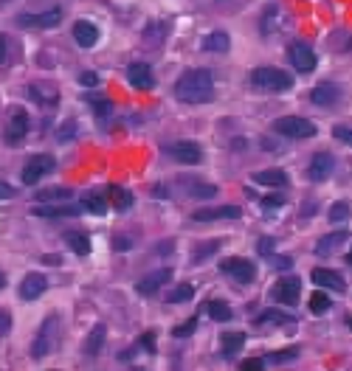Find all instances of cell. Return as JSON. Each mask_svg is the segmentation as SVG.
I'll return each instance as SVG.
<instances>
[{
    "mask_svg": "<svg viewBox=\"0 0 352 371\" xmlns=\"http://www.w3.org/2000/svg\"><path fill=\"white\" fill-rule=\"evenodd\" d=\"M79 85H82V87H96V85H99V76H96L93 71H85V73L79 76Z\"/></svg>",
    "mask_w": 352,
    "mask_h": 371,
    "instance_id": "b9f144b4",
    "label": "cell"
},
{
    "mask_svg": "<svg viewBox=\"0 0 352 371\" xmlns=\"http://www.w3.org/2000/svg\"><path fill=\"white\" fill-rule=\"evenodd\" d=\"M257 324H285V327H296V318L279 312V310H265L262 315H257Z\"/></svg>",
    "mask_w": 352,
    "mask_h": 371,
    "instance_id": "4dcf8cb0",
    "label": "cell"
},
{
    "mask_svg": "<svg viewBox=\"0 0 352 371\" xmlns=\"http://www.w3.org/2000/svg\"><path fill=\"white\" fill-rule=\"evenodd\" d=\"M3 284H6V276H3V273H0V290H3Z\"/></svg>",
    "mask_w": 352,
    "mask_h": 371,
    "instance_id": "f5cc1de1",
    "label": "cell"
},
{
    "mask_svg": "<svg viewBox=\"0 0 352 371\" xmlns=\"http://www.w3.org/2000/svg\"><path fill=\"white\" fill-rule=\"evenodd\" d=\"M45 290H48V279H45L42 273H28V276L20 281V298H23V301H34V298H40Z\"/></svg>",
    "mask_w": 352,
    "mask_h": 371,
    "instance_id": "e0dca14e",
    "label": "cell"
},
{
    "mask_svg": "<svg viewBox=\"0 0 352 371\" xmlns=\"http://www.w3.org/2000/svg\"><path fill=\"white\" fill-rule=\"evenodd\" d=\"M56 338H59V318H56V315H48V318L42 321L34 343H31V358H34V360L48 358V355L54 352V346H56Z\"/></svg>",
    "mask_w": 352,
    "mask_h": 371,
    "instance_id": "3957f363",
    "label": "cell"
},
{
    "mask_svg": "<svg viewBox=\"0 0 352 371\" xmlns=\"http://www.w3.org/2000/svg\"><path fill=\"white\" fill-rule=\"evenodd\" d=\"M28 93H31V99H34L37 104H42V107H54L56 99H59L56 87H54V85H42V82H34V85L28 87Z\"/></svg>",
    "mask_w": 352,
    "mask_h": 371,
    "instance_id": "44dd1931",
    "label": "cell"
},
{
    "mask_svg": "<svg viewBox=\"0 0 352 371\" xmlns=\"http://www.w3.org/2000/svg\"><path fill=\"white\" fill-rule=\"evenodd\" d=\"M206 310H209V318L212 321H220V324H226V321H231V307L226 304V301H209L206 304Z\"/></svg>",
    "mask_w": 352,
    "mask_h": 371,
    "instance_id": "f546056e",
    "label": "cell"
},
{
    "mask_svg": "<svg viewBox=\"0 0 352 371\" xmlns=\"http://www.w3.org/2000/svg\"><path fill=\"white\" fill-rule=\"evenodd\" d=\"M195 329H198V318H189L186 324H178V327L172 329V335H175V338H189Z\"/></svg>",
    "mask_w": 352,
    "mask_h": 371,
    "instance_id": "74e56055",
    "label": "cell"
},
{
    "mask_svg": "<svg viewBox=\"0 0 352 371\" xmlns=\"http://www.w3.org/2000/svg\"><path fill=\"white\" fill-rule=\"evenodd\" d=\"M93 107H96V116H99V118H104V116L113 110V104H110V102H96Z\"/></svg>",
    "mask_w": 352,
    "mask_h": 371,
    "instance_id": "7dc6e473",
    "label": "cell"
},
{
    "mask_svg": "<svg viewBox=\"0 0 352 371\" xmlns=\"http://www.w3.org/2000/svg\"><path fill=\"white\" fill-rule=\"evenodd\" d=\"M127 82L135 87V90H152L155 87V73L147 62H133L127 68Z\"/></svg>",
    "mask_w": 352,
    "mask_h": 371,
    "instance_id": "7c38bea8",
    "label": "cell"
},
{
    "mask_svg": "<svg viewBox=\"0 0 352 371\" xmlns=\"http://www.w3.org/2000/svg\"><path fill=\"white\" fill-rule=\"evenodd\" d=\"M288 56H291V65H293L299 73H310V71H316V65H319L316 51H313L310 45H305V42H293V45L288 48Z\"/></svg>",
    "mask_w": 352,
    "mask_h": 371,
    "instance_id": "8992f818",
    "label": "cell"
},
{
    "mask_svg": "<svg viewBox=\"0 0 352 371\" xmlns=\"http://www.w3.org/2000/svg\"><path fill=\"white\" fill-rule=\"evenodd\" d=\"M339 99H341V87H339V85H333V82L316 85V87L310 90V102H313L316 107H333Z\"/></svg>",
    "mask_w": 352,
    "mask_h": 371,
    "instance_id": "ac0fdd59",
    "label": "cell"
},
{
    "mask_svg": "<svg viewBox=\"0 0 352 371\" xmlns=\"http://www.w3.org/2000/svg\"><path fill=\"white\" fill-rule=\"evenodd\" d=\"M245 346V332H226L223 338V358H234Z\"/></svg>",
    "mask_w": 352,
    "mask_h": 371,
    "instance_id": "4316f807",
    "label": "cell"
},
{
    "mask_svg": "<svg viewBox=\"0 0 352 371\" xmlns=\"http://www.w3.org/2000/svg\"><path fill=\"white\" fill-rule=\"evenodd\" d=\"M217 250H220V239H212V242H206V245H198L195 253H192V264H200L203 259H209V256L217 253Z\"/></svg>",
    "mask_w": 352,
    "mask_h": 371,
    "instance_id": "d6a6232c",
    "label": "cell"
},
{
    "mask_svg": "<svg viewBox=\"0 0 352 371\" xmlns=\"http://www.w3.org/2000/svg\"><path fill=\"white\" fill-rule=\"evenodd\" d=\"M220 270L226 276H231L234 281H240V284H251L257 279V264L251 259H243V256H226L220 262Z\"/></svg>",
    "mask_w": 352,
    "mask_h": 371,
    "instance_id": "5b68a950",
    "label": "cell"
},
{
    "mask_svg": "<svg viewBox=\"0 0 352 371\" xmlns=\"http://www.w3.org/2000/svg\"><path fill=\"white\" fill-rule=\"evenodd\" d=\"M104 338H107V327H104V324H96L93 332H90L87 341H85V358H96V355L102 352V346H104Z\"/></svg>",
    "mask_w": 352,
    "mask_h": 371,
    "instance_id": "603a6c76",
    "label": "cell"
},
{
    "mask_svg": "<svg viewBox=\"0 0 352 371\" xmlns=\"http://www.w3.org/2000/svg\"><path fill=\"white\" fill-rule=\"evenodd\" d=\"M254 181L262 183V186H274V188H285V186L291 183L288 175H285L282 169H265V172H257Z\"/></svg>",
    "mask_w": 352,
    "mask_h": 371,
    "instance_id": "d4e9b609",
    "label": "cell"
},
{
    "mask_svg": "<svg viewBox=\"0 0 352 371\" xmlns=\"http://www.w3.org/2000/svg\"><path fill=\"white\" fill-rule=\"evenodd\" d=\"M299 293H302V281H299L296 276H285V279H279L277 287H274V298H277L279 304H285V307H296Z\"/></svg>",
    "mask_w": 352,
    "mask_h": 371,
    "instance_id": "30bf717a",
    "label": "cell"
},
{
    "mask_svg": "<svg viewBox=\"0 0 352 371\" xmlns=\"http://www.w3.org/2000/svg\"><path fill=\"white\" fill-rule=\"evenodd\" d=\"M65 197H71V188H62V186L37 191V202H54V200H65Z\"/></svg>",
    "mask_w": 352,
    "mask_h": 371,
    "instance_id": "e575fe53",
    "label": "cell"
},
{
    "mask_svg": "<svg viewBox=\"0 0 352 371\" xmlns=\"http://www.w3.org/2000/svg\"><path fill=\"white\" fill-rule=\"evenodd\" d=\"M25 133H28V116H25V110H23V107H14V110L8 113L6 141L14 147V144H20V141L25 138Z\"/></svg>",
    "mask_w": 352,
    "mask_h": 371,
    "instance_id": "8fae6325",
    "label": "cell"
},
{
    "mask_svg": "<svg viewBox=\"0 0 352 371\" xmlns=\"http://www.w3.org/2000/svg\"><path fill=\"white\" fill-rule=\"evenodd\" d=\"M347 262H350V264H352V250H350V256H347Z\"/></svg>",
    "mask_w": 352,
    "mask_h": 371,
    "instance_id": "db71d44e",
    "label": "cell"
},
{
    "mask_svg": "<svg viewBox=\"0 0 352 371\" xmlns=\"http://www.w3.org/2000/svg\"><path fill=\"white\" fill-rule=\"evenodd\" d=\"M251 85L262 93H288L293 87V76L288 71H279V68H254Z\"/></svg>",
    "mask_w": 352,
    "mask_h": 371,
    "instance_id": "7a4b0ae2",
    "label": "cell"
},
{
    "mask_svg": "<svg viewBox=\"0 0 352 371\" xmlns=\"http://www.w3.org/2000/svg\"><path fill=\"white\" fill-rule=\"evenodd\" d=\"M271 262H274L277 270H288V267H293V259H291V256H274V253H271Z\"/></svg>",
    "mask_w": 352,
    "mask_h": 371,
    "instance_id": "7bdbcfd3",
    "label": "cell"
},
{
    "mask_svg": "<svg viewBox=\"0 0 352 371\" xmlns=\"http://www.w3.org/2000/svg\"><path fill=\"white\" fill-rule=\"evenodd\" d=\"M54 169V158L51 155H34V158H28V164L23 166V183L25 186H34L42 181V175H48Z\"/></svg>",
    "mask_w": 352,
    "mask_h": 371,
    "instance_id": "52a82bcc",
    "label": "cell"
},
{
    "mask_svg": "<svg viewBox=\"0 0 352 371\" xmlns=\"http://www.w3.org/2000/svg\"><path fill=\"white\" fill-rule=\"evenodd\" d=\"M282 202H285L282 197H265V200H262L265 208H277V205H282Z\"/></svg>",
    "mask_w": 352,
    "mask_h": 371,
    "instance_id": "681fc988",
    "label": "cell"
},
{
    "mask_svg": "<svg viewBox=\"0 0 352 371\" xmlns=\"http://www.w3.org/2000/svg\"><path fill=\"white\" fill-rule=\"evenodd\" d=\"M240 208L237 205H214V208H200L192 214L195 222H217V219H240Z\"/></svg>",
    "mask_w": 352,
    "mask_h": 371,
    "instance_id": "5bb4252c",
    "label": "cell"
},
{
    "mask_svg": "<svg viewBox=\"0 0 352 371\" xmlns=\"http://www.w3.org/2000/svg\"><path fill=\"white\" fill-rule=\"evenodd\" d=\"M65 242H68V248H71L76 256H87V253H90V239H87L85 233H79V231H71V233L65 236Z\"/></svg>",
    "mask_w": 352,
    "mask_h": 371,
    "instance_id": "83f0119b",
    "label": "cell"
},
{
    "mask_svg": "<svg viewBox=\"0 0 352 371\" xmlns=\"http://www.w3.org/2000/svg\"><path fill=\"white\" fill-rule=\"evenodd\" d=\"M166 155L175 158L178 164H189V166H198L203 161V150L195 144V141H178V144H169L166 147Z\"/></svg>",
    "mask_w": 352,
    "mask_h": 371,
    "instance_id": "9c48e42d",
    "label": "cell"
},
{
    "mask_svg": "<svg viewBox=\"0 0 352 371\" xmlns=\"http://www.w3.org/2000/svg\"><path fill=\"white\" fill-rule=\"evenodd\" d=\"M333 138H336V141H341V144H350V147H352V127L336 124V127H333Z\"/></svg>",
    "mask_w": 352,
    "mask_h": 371,
    "instance_id": "ab89813d",
    "label": "cell"
},
{
    "mask_svg": "<svg viewBox=\"0 0 352 371\" xmlns=\"http://www.w3.org/2000/svg\"><path fill=\"white\" fill-rule=\"evenodd\" d=\"M262 366H265V360H262V358H251V360H245V363H243V371H260Z\"/></svg>",
    "mask_w": 352,
    "mask_h": 371,
    "instance_id": "f6af8a7d",
    "label": "cell"
},
{
    "mask_svg": "<svg viewBox=\"0 0 352 371\" xmlns=\"http://www.w3.org/2000/svg\"><path fill=\"white\" fill-rule=\"evenodd\" d=\"M350 239V233L347 231H339V233H327L322 242H316V256H322V259H327L330 253H336L344 242Z\"/></svg>",
    "mask_w": 352,
    "mask_h": 371,
    "instance_id": "7402d4cb",
    "label": "cell"
},
{
    "mask_svg": "<svg viewBox=\"0 0 352 371\" xmlns=\"http://www.w3.org/2000/svg\"><path fill=\"white\" fill-rule=\"evenodd\" d=\"M141 346H144L150 355H155V335H152V332H147V335L141 338Z\"/></svg>",
    "mask_w": 352,
    "mask_h": 371,
    "instance_id": "bcb514c9",
    "label": "cell"
},
{
    "mask_svg": "<svg viewBox=\"0 0 352 371\" xmlns=\"http://www.w3.org/2000/svg\"><path fill=\"white\" fill-rule=\"evenodd\" d=\"M62 23V8H48V11H40V14H20L17 17V25L23 28H54Z\"/></svg>",
    "mask_w": 352,
    "mask_h": 371,
    "instance_id": "ba28073f",
    "label": "cell"
},
{
    "mask_svg": "<svg viewBox=\"0 0 352 371\" xmlns=\"http://www.w3.org/2000/svg\"><path fill=\"white\" fill-rule=\"evenodd\" d=\"M11 197H14V188L0 181V200H11Z\"/></svg>",
    "mask_w": 352,
    "mask_h": 371,
    "instance_id": "c3c4849f",
    "label": "cell"
},
{
    "mask_svg": "<svg viewBox=\"0 0 352 371\" xmlns=\"http://www.w3.org/2000/svg\"><path fill=\"white\" fill-rule=\"evenodd\" d=\"M344 219H350V205L347 202H336L333 208H330V222H344Z\"/></svg>",
    "mask_w": 352,
    "mask_h": 371,
    "instance_id": "8d00e7d4",
    "label": "cell"
},
{
    "mask_svg": "<svg viewBox=\"0 0 352 371\" xmlns=\"http://www.w3.org/2000/svg\"><path fill=\"white\" fill-rule=\"evenodd\" d=\"M6 54H8V45H6V37L0 34V65L6 62Z\"/></svg>",
    "mask_w": 352,
    "mask_h": 371,
    "instance_id": "816d5d0a",
    "label": "cell"
},
{
    "mask_svg": "<svg viewBox=\"0 0 352 371\" xmlns=\"http://www.w3.org/2000/svg\"><path fill=\"white\" fill-rule=\"evenodd\" d=\"M181 188L189 194V197H195V200H206V197H214L217 194V188L209 183H200V181H183Z\"/></svg>",
    "mask_w": 352,
    "mask_h": 371,
    "instance_id": "484cf974",
    "label": "cell"
},
{
    "mask_svg": "<svg viewBox=\"0 0 352 371\" xmlns=\"http://www.w3.org/2000/svg\"><path fill=\"white\" fill-rule=\"evenodd\" d=\"M73 39L79 48H93L99 42V28L87 20H79V23H73Z\"/></svg>",
    "mask_w": 352,
    "mask_h": 371,
    "instance_id": "ffe728a7",
    "label": "cell"
},
{
    "mask_svg": "<svg viewBox=\"0 0 352 371\" xmlns=\"http://www.w3.org/2000/svg\"><path fill=\"white\" fill-rule=\"evenodd\" d=\"M274 133L282 135V138L302 141V138H313L316 135V124L302 118V116H282V118L274 121Z\"/></svg>",
    "mask_w": 352,
    "mask_h": 371,
    "instance_id": "277c9868",
    "label": "cell"
},
{
    "mask_svg": "<svg viewBox=\"0 0 352 371\" xmlns=\"http://www.w3.org/2000/svg\"><path fill=\"white\" fill-rule=\"evenodd\" d=\"M333 169H336V158L330 152H316V158L308 166V178L313 183H322V181H327L333 175Z\"/></svg>",
    "mask_w": 352,
    "mask_h": 371,
    "instance_id": "4fadbf2b",
    "label": "cell"
},
{
    "mask_svg": "<svg viewBox=\"0 0 352 371\" xmlns=\"http://www.w3.org/2000/svg\"><path fill=\"white\" fill-rule=\"evenodd\" d=\"M113 248H116V250H130V239H127V236H119V239L113 242Z\"/></svg>",
    "mask_w": 352,
    "mask_h": 371,
    "instance_id": "f907efd6",
    "label": "cell"
},
{
    "mask_svg": "<svg viewBox=\"0 0 352 371\" xmlns=\"http://www.w3.org/2000/svg\"><path fill=\"white\" fill-rule=\"evenodd\" d=\"M175 96L183 102V104H203V102H212L214 99V76L212 71L206 68H192L186 71L178 85H175Z\"/></svg>",
    "mask_w": 352,
    "mask_h": 371,
    "instance_id": "6da1fadb",
    "label": "cell"
},
{
    "mask_svg": "<svg viewBox=\"0 0 352 371\" xmlns=\"http://www.w3.org/2000/svg\"><path fill=\"white\" fill-rule=\"evenodd\" d=\"M229 48H231V39H229L226 31H212L203 39V51H209V54H226Z\"/></svg>",
    "mask_w": 352,
    "mask_h": 371,
    "instance_id": "cb8c5ba5",
    "label": "cell"
},
{
    "mask_svg": "<svg viewBox=\"0 0 352 371\" xmlns=\"http://www.w3.org/2000/svg\"><path fill=\"white\" fill-rule=\"evenodd\" d=\"M330 307H333V301H330V296H327L324 290L313 293V298H310V312H313V315H324Z\"/></svg>",
    "mask_w": 352,
    "mask_h": 371,
    "instance_id": "836d02e7",
    "label": "cell"
},
{
    "mask_svg": "<svg viewBox=\"0 0 352 371\" xmlns=\"http://www.w3.org/2000/svg\"><path fill=\"white\" fill-rule=\"evenodd\" d=\"M192 296H195V287H192V284H181V287H175V290L166 296V301H169V304H186V301H192Z\"/></svg>",
    "mask_w": 352,
    "mask_h": 371,
    "instance_id": "d590c367",
    "label": "cell"
},
{
    "mask_svg": "<svg viewBox=\"0 0 352 371\" xmlns=\"http://www.w3.org/2000/svg\"><path fill=\"white\" fill-rule=\"evenodd\" d=\"M34 217H42V219H68V217H76L79 214V205H51V202H37L31 208Z\"/></svg>",
    "mask_w": 352,
    "mask_h": 371,
    "instance_id": "9a60e30c",
    "label": "cell"
},
{
    "mask_svg": "<svg viewBox=\"0 0 352 371\" xmlns=\"http://www.w3.org/2000/svg\"><path fill=\"white\" fill-rule=\"evenodd\" d=\"M107 194H110V200H113V205L119 211H127L133 205V194L127 188H121V186H107Z\"/></svg>",
    "mask_w": 352,
    "mask_h": 371,
    "instance_id": "f1b7e54d",
    "label": "cell"
},
{
    "mask_svg": "<svg viewBox=\"0 0 352 371\" xmlns=\"http://www.w3.org/2000/svg\"><path fill=\"white\" fill-rule=\"evenodd\" d=\"M274 248H277V239H274V236H262V239H260V253H262V256H271Z\"/></svg>",
    "mask_w": 352,
    "mask_h": 371,
    "instance_id": "60d3db41",
    "label": "cell"
},
{
    "mask_svg": "<svg viewBox=\"0 0 352 371\" xmlns=\"http://www.w3.org/2000/svg\"><path fill=\"white\" fill-rule=\"evenodd\" d=\"M82 208L90 211V214H96V217H102V214L107 211V202H104L99 194H85V197H82Z\"/></svg>",
    "mask_w": 352,
    "mask_h": 371,
    "instance_id": "1f68e13d",
    "label": "cell"
},
{
    "mask_svg": "<svg viewBox=\"0 0 352 371\" xmlns=\"http://www.w3.org/2000/svg\"><path fill=\"white\" fill-rule=\"evenodd\" d=\"M310 279H313V284L316 287H324V290H333V293H344L347 290V284H344V279L336 273V270H327V267H316L313 273H310Z\"/></svg>",
    "mask_w": 352,
    "mask_h": 371,
    "instance_id": "2e32d148",
    "label": "cell"
},
{
    "mask_svg": "<svg viewBox=\"0 0 352 371\" xmlns=\"http://www.w3.org/2000/svg\"><path fill=\"white\" fill-rule=\"evenodd\" d=\"M169 279H172V270H169V267H161V270H152L150 276H144L135 287H138L141 296H152V293H158V287H164Z\"/></svg>",
    "mask_w": 352,
    "mask_h": 371,
    "instance_id": "d6986e66",
    "label": "cell"
},
{
    "mask_svg": "<svg viewBox=\"0 0 352 371\" xmlns=\"http://www.w3.org/2000/svg\"><path fill=\"white\" fill-rule=\"evenodd\" d=\"M8 332H11V315L0 310V335H8Z\"/></svg>",
    "mask_w": 352,
    "mask_h": 371,
    "instance_id": "ee69618b",
    "label": "cell"
},
{
    "mask_svg": "<svg viewBox=\"0 0 352 371\" xmlns=\"http://www.w3.org/2000/svg\"><path fill=\"white\" fill-rule=\"evenodd\" d=\"M299 358V349L293 346V349H282V352H277V355H268V360L271 363H288V360H296Z\"/></svg>",
    "mask_w": 352,
    "mask_h": 371,
    "instance_id": "f35d334b",
    "label": "cell"
}]
</instances>
